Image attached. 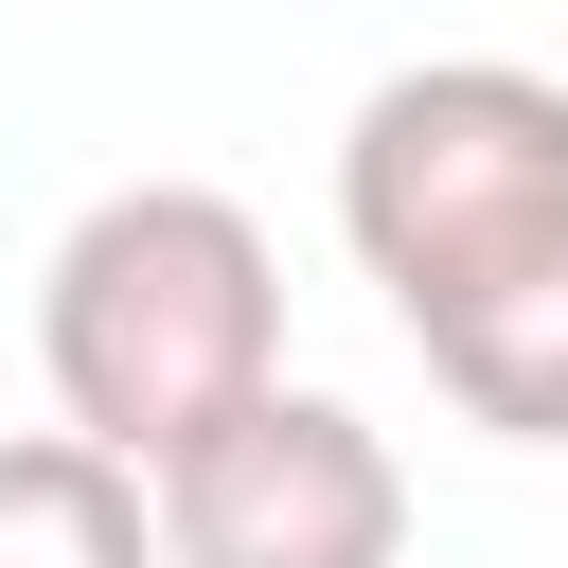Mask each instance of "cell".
<instances>
[{"label": "cell", "instance_id": "1", "mask_svg": "<svg viewBox=\"0 0 568 568\" xmlns=\"http://www.w3.org/2000/svg\"><path fill=\"white\" fill-rule=\"evenodd\" d=\"M337 231L390 284L426 390L497 444H568V89L426 53L337 124Z\"/></svg>", "mask_w": 568, "mask_h": 568}, {"label": "cell", "instance_id": "3", "mask_svg": "<svg viewBox=\"0 0 568 568\" xmlns=\"http://www.w3.org/2000/svg\"><path fill=\"white\" fill-rule=\"evenodd\" d=\"M160 568H408V462L390 426H355L337 390H248L195 444L142 462Z\"/></svg>", "mask_w": 568, "mask_h": 568}, {"label": "cell", "instance_id": "4", "mask_svg": "<svg viewBox=\"0 0 568 568\" xmlns=\"http://www.w3.org/2000/svg\"><path fill=\"white\" fill-rule=\"evenodd\" d=\"M0 568H160L142 462H106L71 426H18L0 444Z\"/></svg>", "mask_w": 568, "mask_h": 568}, {"label": "cell", "instance_id": "2", "mask_svg": "<svg viewBox=\"0 0 568 568\" xmlns=\"http://www.w3.org/2000/svg\"><path fill=\"white\" fill-rule=\"evenodd\" d=\"M36 373H53L71 444H106V462H160L213 408H248L284 373V248H266V213L213 195V178L89 195L53 231V266H36Z\"/></svg>", "mask_w": 568, "mask_h": 568}]
</instances>
